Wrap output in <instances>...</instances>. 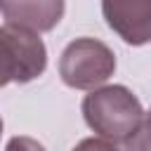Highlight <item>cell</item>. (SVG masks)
<instances>
[{"mask_svg":"<svg viewBox=\"0 0 151 151\" xmlns=\"http://www.w3.org/2000/svg\"><path fill=\"white\" fill-rule=\"evenodd\" d=\"M116 71L113 50L97 38L71 40L59 57V76L73 90H94Z\"/></svg>","mask_w":151,"mask_h":151,"instance_id":"cell-3","label":"cell"},{"mask_svg":"<svg viewBox=\"0 0 151 151\" xmlns=\"http://www.w3.org/2000/svg\"><path fill=\"white\" fill-rule=\"evenodd\" d=\"M71 151H118V149L101 137H87V139H80Z\"/></svg>","mask_w":151,"mask_h":151,"instance_id":"cell-7","label":"cell"},{"mask_svg":"<svg viewBox=\"0 0 151 151\" xmlns=\"http://www.w3.org/2000/svg\"><path fill=\"white\" fill-rule=\"evenodd\" d=\"M47 68V47L40 33L21 26H0V87L31 83Z\"/></svg>","mask_w":151,"mask_h":151,"instance_id":"cell-2","label":"cell"},{"mask_svg":"<svg viewBox=\"0 0 151 151\" xmlns=\"http://www.w3.org/2000/svg\"><path fill=\"white\" fill-rule=\"evenodd\" d=\"M5 151H47L38 139L33 137H26V134H19V137H12L5 146Z\"/></svg>","mask_w":151,"mask_h":151,"instance_id":"cell-6","label":"cell"},{"mask_svg":"<svg viewBox=\"0 0 151 151\" xmlns=\"http://www.w3.org/2000/svg\"><path fill=\"white\" fill-rule=\"evenodd\" d=\"M0 12L12 26L47 33L64 19L66 0H0Z\"/></svg>","mask_w":151,"mask_h":151,"instance_id":"cell-5","label":"cell"},{"mask_svg":"<svg viewBox=\"0 0 151 151\" xmlns=\"http://www.w3.org/2000/svg\"><path fill=\"white\" fill-rule=\"evenodd\" d=\"M83 118L101 139L127 142L149 120L142 101L125 85H104L90 90L83 99Z\"/></svg>","mask_w":151,"mask_h":151,"instance_id":"cell-1","label":"cell"},{"mask_svg":"<svg viewBox=\"0 0 151 151\" xmlns=\"http://www.w3.org/2000/svg\"><path fill=\"white\" fill-rule=\"evenodd\" d=\"M101 14L123 42L139 47L151 40V0H101Z\"/></svg>","mask_w":151,"mask_h":151,"instance_id":"cell-4","label":"cell"},{"mask_svg":"<svg viewBox=\"0 0 151 151\" xmlns=\"http://www.w3.org/2000/svg\"><path fill=\"white\" fill-rule=\"evenodd\" d=\"M0 134H2V118H0Z\"/></svg>","mask_w":151,"mask_h":151,"instance_id":"cell-8","label":"cell"}]
</instances>
